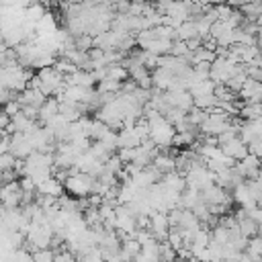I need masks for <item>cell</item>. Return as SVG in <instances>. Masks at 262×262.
Instances as JSON below:
<instances>
[{"instance_id": "15", "label": "cell", "mask_w": 262, "mask_h": 262, "mask_svg": "<svg viewBox=\"0 0 262 262\" xmlns=\"http://www.w3.org/2000/svg\"><path fill=\"white\" fill-rule=\"evenodd\" d=\"M258 207H260V209H262V196H260V199H258Z\"/></svg>"}, {"instance_id": "11", "label": "cell", "mask_w": 262, "mask_h": 262, "mask_svg": "<svg viewBox=\"0 0 262 262\" xmlns=\"http://www.w3.org/2000/svg\"><path fill=\"white\" fill-rule=\"evenodd\" d=\"M31 256H33V262H53L55 252L49 250V248H45V250H35Z\"/></svg>"}, {"instance_id": "5", "label": "cell", "mask_w": 262, "mask_h": 262, "mask_svg": "<svg viewBox=\"0 0 262 262\" xmlns=\"http://www.w3.org/2000/svg\"><path fill=\"white\" fill-rule=\"evenodd\" d=\"M37 186H39V190L45 194V196H57L59 192H61V184L55 180V178H43V180H39L37 182Z\"/></svg>"}, {"instance_id": "14", "label": "cell", "mask_w": 262, "mask_h": 262, "mask_svg": "<svg viewBox=\"0 0 262 262\" xmlns=\"http://www.w3.org/2000/svg\"><path fill=\"white\" fill-rule=\"evenodd\" d=\"M172 262H186V260H182V258H178V256H176V258H174Z\"/></svg>"}, {"instance_id": "13", "label": "cell", "mask_w": 262, "mask_h": 262, "mask_svg": "<svg viewBox=\"0 0 262 262\" xmlns=\"http://www.w3.org/2000/svg\"><path fill=\"white\" fill-rule=\"evenodd\" d=\"M186 262H201V260H199V258H194V256H192V258H188V260H186Z\"/></svg>"}, {"instance_id": "7", "label": "cell", "mask_w": 262, "mask_h": 262, "mask_svg": "<svg viewBox=\"0 0 262 262\" xmlns=\"http://www.w3.org/2000/svg\"><path fill=\"white\" fill-rule=\"evenodd\" d=\"M239 115L246 119V121H256L262 117V102H246L242 108H239Z\"/></svg>"}, {"instance_id": "12", "label": "cell", "mask_w": 262, "mask_h": 262, "mask_svg": "<svg viewBox=\"0 0 262 262\" xmlns=\"http://www.w3.org/2000/svg\"><path fill=\"white\" fill-rule=\"evenodd\" d=\"M248 149H250V154H252V156H256V158L262 162V137H260V139H256V141H252V143L248 145Z\"/></svg>"}, {"instance_id": "6", "label": "cell", "mask_w": 262, "mask_h": 262, "mask_svg": "<svg viewBox=\"0 0 262 262\" xmlns=\"http://www.w3.org/2000/svg\"><path fill=\"white\" fill-rule=\"evenodd\" d=\"M246 254L252 258V262H260L262 260V235H254V237L248 239Z\"/></svg>"}, {"instance_id": "1", "label": "cell", "mask_w": 262, "mask_h": 262, "mask_svg": "<svg viewBox=\"0 0 262 262\" xmlns=\"http://www.w3.org/2000/svg\"><path fill=\"white\" fill-rule=\"evenodd\" d=\"M66 188L76 196H86L96 190V180H94V176H90L86 172L72 174L66 178Z\"/></svg>"}, {"instance_id": "4", "label": "cell", "mask_w": 262, "mask_h": 262, "mask_svg": "<svg viewBox=\"0 0 262 262\" xmlns=\"http://www.w3.org/2000/svg\"><path fill=\"white\" fill-rule=\"evenodd\" d=\"M239 96H244L246 102H262V82L248 78L244 88L239 90Z\"/></svg>"}, {"instance_id": "9", "label": "cell", "mask_w": 262, "mask_h": 262, "mask_svg": "<svg viewBox=\"0 0 262 262\" xmlns=\"http://www.w3.org/2000/svg\"><path fill=\"white\" fill-rule=\"evenodd\" d=\"M131 262H160L158 256V246H149V248H141V252L131 260Z\"/></svg>"}, {"instance_id": "3", "label": "cell", "mask_w": 262, "mask_h": 262, "mask_svg": "<svg viewBox=\"0 0 262 262\" xmlns=\"http://www.w3.org/2000/svg\"><path fill=\"white\" fill-rule=\"evenodd\" d=\"M221 149H223V154L225 156H229L233 162H239V160H244L248 154H250V149H248V143L246 141H242V137L237 135V137H233V139H229V141H225L223 145H219Z\"/></svg>"}, {"instance_id": "10", "label": "cell", "mask_w": 262, "mask_h": 262, "mask_svg": "<svg viewBox=\"0 0 262 262\" xmlns=\"http://www.w3.org/2000/svg\"><path fill=\"white\" fill-rule=\"evenodd\" d=\"M158 256H160V262H172L176 258V250L168 242H160L158 244Z\"/></svg>"}, {"instance_id": "8", "label": "cell", "mask_w": 262, "mask_h": 262, "mask_svg": "<svg viewBox=\"0 0 262 262\" xmlns=\"http://www.w3.org/2000/svg\"><path fill=\"white\" fill-rule=\"evenodd\" d=\"M76 262H104V256H102V250L98 246H94V248L78 254L76 256Z\"/></svg>"}, {"instance_id": "2", "label": "cell", "mask_w": 262, "mask_h": 262, "mask_svg": "<svg viewBox=\"0 0 262 262\" xmlns=\"http://www.w3.org/2000/svg\"><path fill=\"white\" fill-rule=\"evenodd\" d=\"M149 229H151V233L156 235L158 242H166L168 231H170V219H168V213L151 211V213H149Z\"/></svg>"}]
</instances>
